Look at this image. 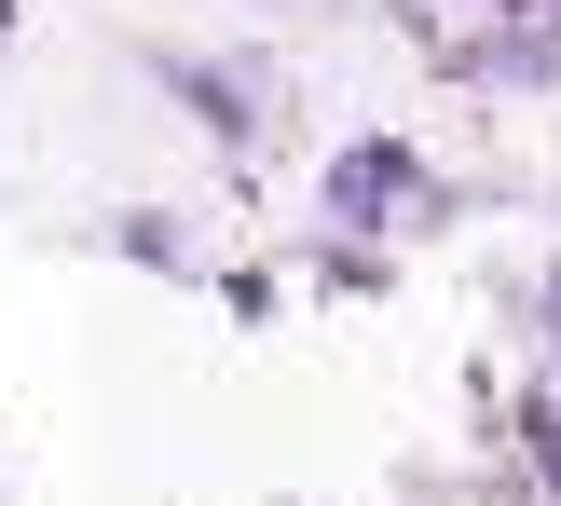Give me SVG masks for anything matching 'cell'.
I'll list each match as a JSON object with an SVG mask.
<instances>
[{"label":"cell","mask_w":561,"mask_h":506,"mask_svg":"<svg viewBox=\"0 0 561 506\" xmlns=\"http://www.w3.org/2000/svg\"><path fill=\"white\" fill-rule=\"evenodd\" d=\"M548 315H561V288H548Z\"/></svg>","instance_id":"1"}]
</instances>
